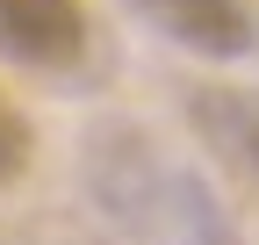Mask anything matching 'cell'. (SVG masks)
<instances>
[{
	"label": "cell",
	"mask_w": 259,
	"mask_h": 245,
	"mask_svg": "<svg viewBox=\"0 0 259 245\" xmlns=\"http://www.w3.org/2000/svg\"><path fill=\"white\" fill-rule=\"evenodd\" d=\"M0 58L36 72H65L87 58V8L79 0H0Z\"/></svg>",
	"instance_id": "obj_1"
},
{
	"label": "cell",
	"mask_w": 259,
	"mask_h": 245,
	"mask_svg": "<svg viewBox=\"0 0 259 245\" xmlns=\"http://www.w3.org/2000/svg\"><path fill=\"white\" fill-rule=\"evenodd\" d=\"M151 29H166L173 44L202 51V58H245L252 51V8L245 0H130Z\"/></svg>",
	"instance_id": "obj_2"
},
{
	"label": "cell",
	"mask_w": 259,
	"mask_h": 245,
	"mask_svg": "<svg viewBox=\"0 0 259 245\" xmlns=\"http://www.w3.org/2000/svg\"><path fill=\"white\" fill-rule=\"evenodd\" d=\"M29 151H36L29 115L15 108V94H0V188H15V180L29 173Z\"/></svg>",
	"instance_id": "obj_3"
},
{
	"label": "cell",
	"mask_w": 259,
	"mask_h": 245,
	"mask_svg": "<svg viewBox=\"0 0 259 245\" xmlns=\"http://www.w3.org/2000/svg\"><path fill=\"white\" fill-rule=\"evenodd\" d=\"M252 159H259V130H252Z\"/></svg>",
	"instance_id": "obj_4"
}]
</instances>
